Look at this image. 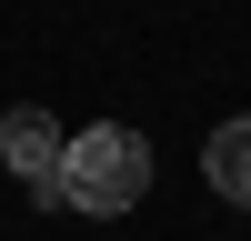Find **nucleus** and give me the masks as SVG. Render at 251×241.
Returning <instances> with one entry per match:
<instances>
[{
	"label": "nucleus",
	"mask_w": 251,
	"mask_h": 241,
	"mask_svg": "<svg viewBox=\"0 0 251 241\" xmlns=\"http://www.w3.org/2000/svg\"><path fill=\"white\" fill-rule=\"evenodd\" d=\"M151 201V141L121 131V120H91V131L60 151V181H50V211H80V221H121Z\"/></svg>",
	"instance_id": "f257e3e1"
},
{
	"label": "nucleus",
	"mask_w": 251,
	"mask_h": 241,
	"mask_svg": "<svg viewBox=\"0 0 251 241\" xmlns=\"http://www.w3.org/2000/svg\"><path fill=\"white\" fill-rule=\"evenodd\" d=\"M60 151H71V131H60L50 111H30V100H20V111H0V171H10V181H30V201H40V211H50Z\"/></svg>",
	"instance_id": "f03ea898"
},
{
	"label": "nucleus",
	"mask_w": 251,
	"mask_h": 241,
	"mask_svg": "<svg viewBox=\"0 0 251 241\" xmlns=\"http://www.w3.org/2000/svg\"><path fill=\"white\" fill-rule=\"evenodd\" d=\"M201 181H211L221 201H251V111H241V120H221V131L201 141Z\"/></svg>",
	"instance_id": "7ed1b4c3"
}]
</instances>
